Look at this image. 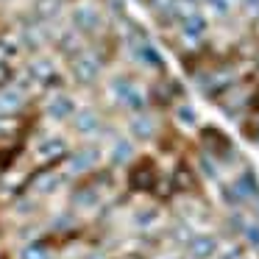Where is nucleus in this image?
<instances>
[{
  "instance_id": "nucleus-1",
  "label": "nucleus",
  "mask_w": 259,
  "mask_h": 259,
  "mask_svg": "<svg viewBox=\"0 0 259 259\" xmlns=\"http://www.w3.org/2000/svg\"><path fill=\"white\" fill-rule=\"evenodd\" d=\"M195 137H198V148L206 151L214 162H220L223 170H229V173H234L231 167H237V162H242L234 140H231L223 128H218L214 123H201L195 131Z\"/></svg>"
},
{
  "instance_id": "nucleus-2",
  "label": "nucleus",
  "mask_w": 259,
  "mask_h": 259,
  "mask_svg": "<svg viewBox=\"0 0 259 259\" xmlns=\"http://www.w3.org/2000/svg\"><path fill=\"white\" fill-rule=\"evenodd\" d=\"M109 95L114 98L117 106H123L128 114H145L151 112V98H148V90L131 75H114L109 81Z\"/></svg>"
},
{
  "instance_id": "nucleus-3",
  "label": "nucleus",
  "mask_w": 259,
  "mask_h": 259,
  "mask_svg": "<svg viewBox=\"0 0 259 259\" xmlns=\"http://www.w3.org/2000/svg\"><path fill=\"white\" fill-rule=\"evenodd\" d=\"M73 148L64 137H42L31 151V164L36 170H59L70 159Z\"/></svg>"
},
{
  "instance_id": "nucleus-4",
  "label": "nucleus",
  "mask_w": 259,
  "mask_h": 259,
  "mask_svg": "<svg viewBox=\"0 0 259 259\" xmlns=\"http://www.w3.org/2000/svg\"><path fill=\"white\" fill-rule=\"evenodd\" d=\"M125 45H128L131 59H134L137 64H142L148 73L167 75V59H164V53L151 42V36H145V39H125Z\"/></svg>"
},
{
  "instance_id": "nucleus-5",
  "label": "nucleus",
  "mask_w": 259,
  "mask_h": 259,
  "mask_svg": "<svg viewBox=\"0 0 259 259\" xmlns=\"http://www.w3.org/2000/svg\"><path fill=\"white\" fill-rule=\"evenodd\" d=\"M70 28L78 31L84 39H98V36L106 34V23H103V14L95 6H75L70 12Z\"/></svg>"
},
{
  "instance_id": "nucleus-6",
  "label": "nucleus",
  "mask_w": 259,
  "mask_h": 259,
  "mask_svg": "<svg viewBox=\"0 0 259 259\" xmlns=\"http://www.w3.org/2000/svg\"><path fill=\"white\" fill-rule=\"evenodd\" d=\"M36 173H39V170H36L31 162L12 167L6 176H0V198H9V201L23 198L25 192H28V187H31V181H34Z\"/></svg>"
},
{
  "instance_id": "nucleus-7",
  "label": "nucleus",
  "mask_w": 259,
  "mask_h": 259,
  "mask_svg": "<svg viewBox=\"0 0 259 259\" xmlns=\"http://www.w3.org/2000/svg\"><path fill=\"white\" fill-rule=\"evenodd\" d=\"M67 64H70V78H73L78 87H92L98 78H101V70H103L101 59L92 53V48H87L84 53H78L75 59H70Z\"/></svg>"
},
{
  "instance_id": "nucleus-8",
  "label": "nucleus",
  "mask_w": 259,
  "mask_h": 259,
  "mask_svg": "<svg viewBox=\"0 0 259 259\" xmlns=\"http://www.w3.org/2000/svg\"><path fill=\"white\" fill-rule=\"evenodd\" d=\"M101 159H103V151L98 145H84V148H78V151L70 153V159L64 162V170L78 181L81 176H87L90 170L101 167Z\"/></svg>"
},
{
  "instance_id": "nucleus-9",
  "label": "nucleus",
  "mask_w": 259,
  "mask_h": 259,
  "mask_svg": "<svg viewBox=\"0 0 259 259\" xmlns=\"http://www.w3.org/2000/svg\"><path fill=\"white\" fill-rule=\"evenodd\" d=\"M128 134H131V140H134V142H159V137L164 134V131H162V120H159L153 112L131 114Z\"/></svg>"
},
{
  "instance_id": "nucleus-10",
  "label": "nucleus",
  "mask_w": 259,
  "mask_h": 259,
  "mask_svg": "<svg viewBox=\"0 0 259 259\" xmlns=\"http://www.w3.org/2000/svg\"><path fill=\"white\" fill-rule=\"evenodd\" d=\"M220 251H223V240L214 231H195L184 248L187 259H214Z\"/></svg>"
},
{
  "instance_id": "nucleus-11",
  "label": "nucleus",
  "mask_w": 259,
  "mask_h": 259,
  "mask_svg": "<svg viewBox=\"0 0 259 259\" xmlns=\"http://www.w3.org/2000/svg\"><path fill=\"white\" fill-rule=\"evenodd\" d=\"M75 112H78V103H75L64 90L48 95V101H45V114H48V120H53V123H67V120L75 117Z\"/></svg>"
},
{
  "instance_id": "nucleus-12",
  "label": "nucleus",
  "mask_w": 259,
  "mask_h": 259,
  "mask_svg": "<svg viewBox=\"0 0 259 259\" xmlns=\"http://www.w3.org/2000/svg\"><path fill=\"white\" fill-rule=\"evenodd\" d=\"M53 45H56V51L62 53V56L67 59V62H70V59H75L78 53H84L87 48H90V45H87L84 36H81L78 31H73V28L59 31V34L53 36Z\"/></svg>"
},
{
  "instance_id": "nucleus-13",
  "label": "nucleus",
  "mask_w": 259,
  "mask_h": 259,
  "mask_svg": "<svg viewBox=\"0 0 259 259\" xmlns=\"http://www.w3.org/2000/svg\"><path fill=\"white\" fill-rule=\"evenodd\" d=\"M137 156H140V153H137L131 137H114L112 145H109V164H112V167H128Z\"/></svg>"
},
{
  "instance_id": "nucleus-14",
  "label": "nucleus",
  "mask_w": 259,
  "mask_h": 259,
  "mask_svg": "<svg viewBox=\"0 0 259 259\" xmlns=\"http://www.w3.org/2000/svg\"><path fill=\"white\" fill-rule=\"evenodd\" d=\"M73 123V131L75 134H81V137H98V134H103V120H101V114L95 112V109H78L75 112V117L70 120Z\"/></svg>"
},
{
  "instance_id": "nucleus-15",
  "label": "nucleus",
  "mask_w": 259,
  "mask_h": 259,
  "mask_svg": "<svg viewBox=\"0 0 259 259\" xmlns=\"http://www.w3.org/2000/svg\"><path fill=\"white\" fill-rule=\"evenodd\" d=\"M28 109V95H25L20 87H6L0 90V117L3 114H23Z\"/></svg>"
},
{
  "instance_id": "nucleus-16",
  "label": "nucleus",
  "mask_w": 259,
  "mask_h": 259,
  "mask_svg": "<svg viewBox=\"0 0 259 259\" xmlns=\"http://www.w3.org/2000/svg\"><path fill=\"white\" fill-rule=\"evenodd\" d=\"M198 6H201V12L206 14V17L212 20H231L237 12V0H198Z\"/></svg>"
},
{
  "instance_id": "nucleus-17",
  "label": "nucleus",
  "mask_w": 259,
  "mask_h": 259,
  "mask_svg": "<svg viewBox=\"0 0 259 259\" xmlns=\"http://www.w3.org/2000/svg\"><path fill=\"white\" fill-rule=\"evenodd\" d=\"M170 114H173L176 125H181V128L198 131V125H201V117H198V109L192 106V101H179L170 109Z\"/></svg>"
},
{
  "instance_id": "nucleus-18",
  "label": "nucleus",
  "mask_w": 259,
  "mask_h": 259,
  "mask_svg": "<svg viewBox=\"0 0 259 259\" xmlns=\"http://www.w3.org/2000/svg\"><path fill=\"white\" fill-rule=\"evenodd\" d=\"M64 0H34V6H31V17L36 20V23H51V20L59 17V12H62Z\"/></svg>"
},
{
  "instance_id": "nucleus-19",
  "label": "nucleus",
  "mask_w": 259,
  "mask_h": 259,
  "mask_svg": "<svg viewBox=\"0 0 259 259\" xmlns=\"http://www.w3.org/2000/svg\"><path fill=\"white\" fill-rule=\"evenodd\" d=\"M20 51H23L20 39H12V36L0 34V64H14V59L20 56Z\"/></svg>"
},
{
  "instance_id": "nucleus-20",
  "label": "nucleus",
  "mask_w": 259,
  "mask_h": 259,
  "mask_svg": "<svg viewBox=\"0 0 259 259\" xmlns=\"http://www.w3.org/2000/svg\"><path fill=\"white\" fill-rule=\"evenodd\" d=\"M240 242H245V248H251V251L259 253V220H253V218L248 220L242 234H240Z\"/></svg>"
},
{
  "instance_id": "nucleus-21",
  "label": "nucleus",
  "mask_w": 259,
  "mask_h": 259,
  "mask_svg": "<svg viewBox=\"0 0 259 259\" xmlns=\"http://www.w3.org/2000/svg\"><path fill=\"white\" fill-rule=\"evenodd\" d=\"M214 259H245V242H226Z\"/></svg>"
},
{
  "instance_id": "nucleus-22",
  "label": "nucleus",
  "mask_w": 259,
  "mask_h": 259,
  "mask_svg": "<svg viewBox=\"0 0 259 259\" xmlns=\"http://www.w3.org/2000/svg\"><path fill=\"white\" fill-rule=\"evenodd\" d=\"M14 78H17V70H14V64H0V90L12 87Z\"/></svg>"
},
{
  "instance_id": "nucleus-23",
  "label": "nucleus",
  "mask_w": 259,
  "mask_h": 259,
  "mask_svg": "<svg viewBox=\"0 0 259 259\" xmlns=\"http://www.w3.org/2000/svg\"><path fill=\"white\" fill-rule=\"evenodd\" d=\"M237 9L240 12H245L248 17H259V0H237Z\"/></svg>"
},
{
  "instance_id": "nucleus-24",
  "label": "nucleus",
  "mask_w": 259,
  "mask_h": 259,
  "mask_svg": "<svg viewBox=\"0 0 259 259\" xmlns=\"http://www.w3.org/2000/svg\"><path fill=\"white\" fill-rule=\"evenodd\" d=\"M248 34H251L253 39H259V17H253L251 23H248Z\"/></svg>"
},
{
  "instance_id": "nucleus-25",
  "label": "nucleus",
  "mask_w": 259,
  "mask_h": 259,
  "mask_svg": "<svg viewBox=\"0 0 259 259\" xmlns=\"http://www.w3.org/2000/svg\"><path fill=\"white\" fill-rule=\"evenodd\" d=\"M164 259H187V253H173V256H164Z\"/></svg>"
},
{
  "instance_id": "nucleus-26",
  "label": "nucleus",
  "mask_w": 259,
  "mask_h": 259,
  "mask_svg": "<svg viewBox=\"0 0 259 259\" xmlns=\"http://www.w3.org/2000/svg\"><path fill=\"white\" fill-rule=\"evenodd\" d=\"M103 3H106V0H103Z\"/></svg>"
}]
</instances>
